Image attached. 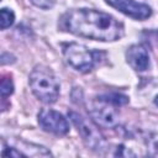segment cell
I'll return each instance as SVG.
<instances>
[{
	"label": "cell",
	"mask_w": 158,
	"mask_h": 158,
	"mask_svg": "<svg viewBox=\"0 0 158 158\" xmlns=\"http://www.w3.org/2000/svg\"><path fill=\"white\" fill-rule=\"evenodd\" d=\"M30 1L33 5H36L37 7H41V9H44V10L51 9L54 5V0H30Z\"/></svg>",
	"instance_id": "cell-12"
},
{
	"label": "cell",
	"mask_w": 158,
	"mask_h": 158,
	"mask_svg": "<svg viewBox=\"0 0 158 158\" xmlns=\"http://www.w3.org/2000/svg\"><path fill=\"white\" fill-rule=\"evenodd\" d=\"M147 152L149 156L158 157V135H152L147 138Z\"/></svg>",
	"instance_id": "cell-10"
},
{
	"label": "cell",
	"mask_w": 158,
	"mask_h": 158,
	"mask_svg": "<svg viewBox=\"0 0 158 158\" xmlns=\"http://www.w3.org/2000/svg\"><path fill=\"white\" fill-rule=\"evenodd\" d=\"M32 93L44 104H52L58 99L59 84L53 73L43 65H37L30 74L28 79Z\"/></svg>",
	"instance_id": "cell-2"
},
{
	"label": "cell",
	"mask_w": 158,
	"mask_h": 158,
	"mask_svg": "<svg viewBox=\"0 0 158 158\" xmlns=\"http://www.w3.org/2000/svg\"><path fill=\"white\" fill-rule=\"evenodd\" d=\"M72 122L78 128V132L80 133L84 143L91 148V149H102L105 146V138L100 133L99 128L88 118H85L83 115L75 112V111H69L68 112Z\"/></svg>",
	"instance_id": "cell-5"
},
{
	"label": "cell",
	"mask_w": 158,
	"mask_h": 158,
	"mask_svg": "<svg viewBox=\"0 0 158 158\" xmlns=\"http://www.w3.org/2000/svg\"><path fill=\"white\" fill-rule=\"evenodd\" d=\"M128 64L137 72H144L149 68V54L142 44H133L126 52Z\"/></svg>",
	"instance_id": "cell-8"
},
{
	"label": "cell",
	"mask_w": 158,
	"mask_h": 158,
	"mask_svg": "<svg viewBox=\"0 0 158 158\" xmlns=\"http://www.w3.org/2000/svg\"><path fill=\"white\" fill-rule=\"evenodd\" d=\"M116 105L111 102L105 95L98 96L89 107V115L91 120L100 127L112 128L118 123V112Z\"/></svg>",
	"instance_id": "cell-4"
},
{
	"label": "cell",
	"mask_w": 158,
	"mask_h": 158,
	"mask_svg": "<svg viewBox=\"0 0 158 158\" xmlns=\"http://www.w3.org/2000/svg\"><path fill=\"white\" fill-rule=\"evenodd\" d=\"M14 91V84L10 78H2L1 79V96L6 98Z\"/></svg>",
	"instance_id": "cell-11"
},
{
	"label": "cell",
	"mask_w": 158,
	"mask_h": 158,
	"mask_svg": "<svg viewBox=\"0 0 158 158\" xmlns=\"http://www.w3.org/2000/svg\"><path fill=\"white\" fill-rule=\"evenodd\" d=\"M63 54L69 65L81 73H86L91 70L96 63L99 52H93L79 43H69L63 46Z\"/></svg>",
	"instance_id": "cell-3"
},
{
	"label": "cell",
	"mask_w": 158,
	"mask_h": 158,
	"mask_svg": "<svg viewBox=\"0 0 158 158\" xmlns=\"http://www.w3.org/2000/svg\"><path fill=\"white\" fill-rule=\"evenodd\" d=\"M38 123L43 131L57 136H63L69 131V123L64 116L51 109H43L38 112Z\"/></svg>",
	"instance_id": "cell-6"
},
{
	"label": "cell",
	"mask_w": 158,
	"mask_h": 158,
	"mask_svg": "<svg viewBox=\"0 0 158 158\" xmlns=\"http://www.w3.org/2000/svg\"><path fill=\"white\" fill-rule=\"evenodd\" d=\"M62 26L70 33L95 41H116L123 27L111 15L94 9H75L62 17Z\"/></svg>",
	"instance_id": "cell-1"
},
{
	"label": "cell",
	"mask_w": 158,
	"mask_h": 158,
	"mask_svg": "<svg viewBox=\"0 0 158 158\" xmlns=\"http://www.w3.org/2000/svg\"><path fill=\"white\" fill-rule=\"evenodd\" d=\"M106 2L136 20H144L152 15V10L148 5L137 2L135 0H106Z\"/></svg>",
	"instance_id": "cell-7"
},
{
	"label": "cell",
	"mask_w": 158,
	"mask_h": 158,
	"mask_svg": "<svg viewBox=\"0 0 158 158\" xmlns=\"http://www.w3.org/2000/svg\"><path fill=\"white\" fill-rule=\"evenodd\" d=\"M154 104L158 106V95H157V96H156V99H154Z\"/></svg>",
	"instance_id": "cell-13"
},
{
	"label": "cell",
	"mask_w": 158,
	"mask_h": 158,
	"mask_svg": "<svg viewBox=\"0 0 158 158\" xmlns=\"http://www.w3.org/2000/svg\"><path fill=\"white\" fill-rule=\"evenodd\" d=\"M0 17H1L0 22H1V28H2V30L10 27V26L14 23V20H15V15H14V12H12L11 10L6 9V7L1 9Z\"/></svg>",
	"instance_id": "cell-9"
}]
</instances>
